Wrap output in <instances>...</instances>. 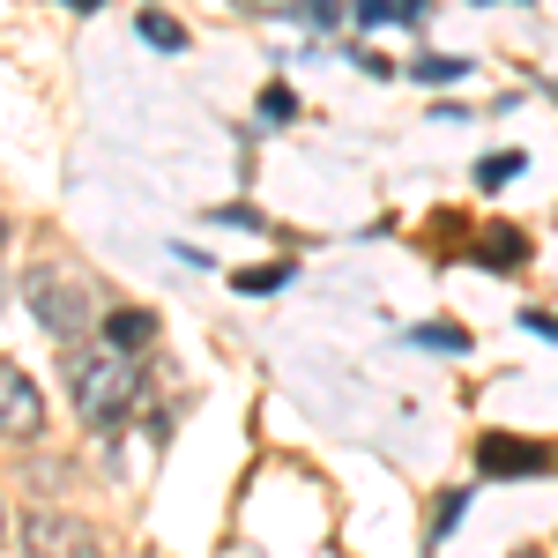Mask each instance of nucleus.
<instances>
[{
	"instance_id": "7",
	"label": "nucleus",
	"mask_w": 558,
	"mask_h": 558,
	"mask_svg": "<svg viewBox=\"0 0 558 558\" xmlns=\"http://www.w3.org/2000/svg\"><path fill=\"white\" fill-rule=\"evenodd\" d=\"M521 254H529V239H521L514 223H484L476 231V260L484 268H521Z\"/></svg>"
},
{
	"instance_id": "9",
	"label": "nucleus",
	"mask_w": 558,
	"mask_h": 558,
	"mask_svg": "<svg viewBox=\"0 0 558 558\" xmlns=\"http://www.w3.org/2000/svg\"><path fill=\"white\" fill-rule=\"evenodd\" d=\"M142 38H149V45H165V52H179V45H186V31H179L172 15H142Z\"/></svg>"
},
{
	"instance_id": "17",
	"label": "nucleus",
	"mask_w": 558,
	"mask_h": 558,
	"mask_svg": "<svg viewBox=\"0 0 558 558\" xmlns=\"http://www.w3.org/2000/svg\"><path fill=\"white\" fill-rule=\"evenodd\" d=\"M68 8H83V15H89V8H105V0H68Z\"/></svg>"
},
{
	"instance_id": "13",
	"label": "nucleus",
	"mask_w": 558,
	"mask_h": 558,
	"mask_svg": "<svg viewBox=\"0 0 558 558\" xmlns=\"http://www.w3.org/2000/svg\"><path fill=\"white\" fill-rule=\"evenodd\" d=\"M291 112H299L291 89H268V97H260V120H291Z\"/></svg>"
},
{
	"instance_id": "3",
	"label": "nucleus",
	"mask_w": 558,
	"mask_h": 558,
	"mask_svg": "<svg viewBox=\"0 0 558 558\" xmlns=\"http://www.w3.org/2000/svg\"><path fill=\"white\" fill-rule=\"evenodd\" d=\"M45 432V395L31 387L23 365L0 357V439H38Z\"/></svg>"
},
{
	"instance_id": "15",
	"label": "nucleus",
	"mask_w": 558,
	"mask_h": 558,
	"mask_svg": "<svg viewBox=\"0 0 558 558\" xmlns=\"http://www.w3.org/2000/svg\"><path fill=\"white\" fill-rule=\"evenodd\" d=\"M417 343H425V350H462L470 336H462V328H417Z\"/></svg>"
},
{
	"instance_id": "10",
	"label": "nucleus",
	"mask_w": 558,
	"mask_h": 558,
	"mask_svg": "<svg viewBox=\"0 0 558 558\" xmlns=\"http://www.w3.org/2000/svg\"><path fill=\"white\" fill-rule=\"evenodd\" d=\"M350 15L373 31V23H402V0H350Z\"/></svg>"
},
{
	"instance_id": "2",
	"label": "nucleus",
	"mask_w": 558,
	"mask_h": 558,
	"mask_svg": "<svg viewBox=\"0 0 558 558\" xmlns=\"http://www.w3.org/2000/svg\"><path fill=\"white\" fill-rule=\"evenodd\" d=\"M31 313H38V328L52 343H83L89 328V291L75 276H60V268H38L31 276Z\"/></svg>"
},
{
	"instance_id": "11",
	"label": "nucleus",
	"mask_w": 558,
	"mask_h": 558,
	"mask_svg": "<svg viewBox=\"0 0 558 558\" xmlns=\"http://www.w3.org/2000/svg\"><path fill=\"white\" fill-rule=\"evenodd\" d=\"M299 15L313 23V31H328V23H343V8H336V0H299Z\"/></svg>"
},
{
	"instance_id": "8",
	"label": "nucleus",
	"mask_w": 558,
	"mask_h": 558,
	"mask_svg": "<svg viewBox=\"0 0 558 558\" xmlns=\"http://www.w3.org/2000/svg\"><path fill=\"white\" fill-rule=\"evenodd\" d=\"M410 75H417V83H432V89H447V83H462L470 68H462V60H417Z\"/></svg>"
},
{
	"instance_id": "14",
	"label": "nucleus",
	"mask_w": 558,
	"mask_h": 558,
	"mask_svg": "<svg viewBox=\"0 0 558 558\" xmlns=\"http://www.w3.org/2000/svg\"><path fill=\"white\" fill-rule=\"evenodd\" d=\"M521 172V157H514V149H507V157H492V165H484V172H476V179H484V186H507V179H514Z\"/></svg>"
},
{
	"instance_id": "12",
	"label": "nucleus",
	"mask_w": 558,
	"mask_h": 558,
	"mask_svg": "<svg viewBox=\"0 0 558 558\" xmlns=\"http://www.w3.org/2000/svg\"><path fill=\"white\" fill-rule=\"evenodd\" d=\"M276 283H291V268H246L239 276V291H276Z\"/></svg>"
},
{
	"instance_id": "1",
	"label": "nucleus",
	"mask_w": 558,
	"mask_h": 558,
	"mask_svg": "<svg viewBox=\"0 0 558 558\" xmlns=\"http://www.w3.org/2000/svg\"><path fill=\"white\" fill-rule=\"evenodd\" d=\"M68 395L97 432L128 425V410L142 402V373H134V350L105 343V350H75L68 357Z\"/></svg>"
},
{
	"instance_id": "4",
	"label": "nucleus",
	"mask_w": 558,
	"mask_h": 558,
	"mask_svg": "<svg viewBox=\"0 0 558 558\" xmlns=\"http://www.w3.org/2000/svg\"><path fill=\"white\" fill-rule=\"evenodd\" d=\"M544 462H551V454H544L536 439H514V432H484V439H476V470L484 476H536Z\"/></svg>"
},
{
	"instance_id": "5",
	"label": "nucleus",
	"mask_w": 558,
	"mask_h": 558,
	"mask_svg": "<svg viewBox=\"0 0 558 558\" xmlns=\"http://www.w3.org/2000/svg\"><path fill=\"white\" fill-rule=\"evenodd\" d=\"M97 536H89L83 521H60V514H31V551H89Z\"/></svg>"
},
{
	"instance_id": "16",
	"label": "nucleus",
	"mask_w": 558,
	"mask_h": 558,
	"mask_svg": "<svg viewBox=\"0 0 558 558\" xmlns=\"http://www.w3.org/2000/svg\"><path fill=\"white\" fill-rule=\"evenodd\" d=\"M462 507H470V492H447V499H439V536H447V529L462 521Z\"/></svg>"
},
{
	"instance_id": "6",
	"label": "nucleus",
	"mask_w": 558,
	"mask_h": 558,
	"mask_svg": "<svg viewBox=\"0 0 558 558\" xmlns=\"http://www.w3.org/2000/svg\"><path fill=\"white\" fill-rule=\"evenodd\" d=\"M105 343L149 350V343H157V313H142V305H120V313H105Z\"/></svg>"
}]
</instances>
